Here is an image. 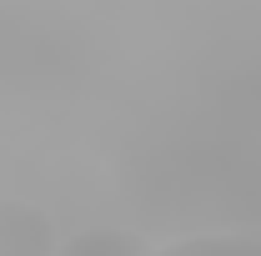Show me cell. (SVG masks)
<instances>
[{"label": "cell", "mask_w": 261, "mask_h": 256, "mask_svg": "<svg viewBox=\"0 0 261 256\" xmlns=\"http://www.w3.org/2000/svg\"><path fill=\"white\" fill-rule=\"evenodd\" d=\"M0 256H56L50 216L31 201L0 196Z\"/></svg>", "instance_id": "6da1fadb"}, {"label": "cell", "mask_w": 261, "mask_h": 256, "mask_svg": "<svg viewBox=\"0 0 261 256\" xmlns=\"http://www.w3.org/2000/svg\"><path fill=\"white\" fill-rule=\"evenodd\" d=\"M56 256H146V241L116 226H96V231H75L56 241Z\"/></svg>", "instance_id": "7a4b0ae2"}, {"label": "cell", "mask_w": 261, "mask_h": 256, "mask_svg": "<svg viewBox=\"0 0 261 256\" xmlns=\"http://www.w3.org/2000/svg\"><path fill=\"white\" fill-rule=\"evenodd\" d=\"M146 256H261V236H251V231H211V236L171 241V246L146 251Z\"/></svg>", "instance_id": "3957f363"}]
</instances>
